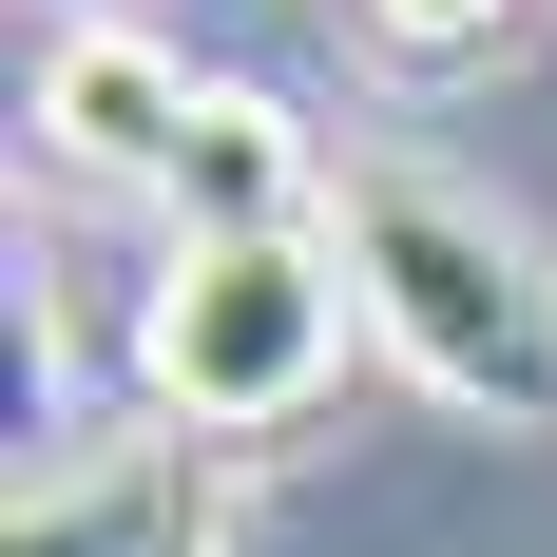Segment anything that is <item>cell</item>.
Instances as JSON below:
<instances>
[{
    "mask_svg": "<svg viewBox=\"0 0 557 557\" xmlns=\"http://www.w3.org/2000/svg\"><path fill=\"white\" fill-rule=\"evenodd\" d=\"M327 250H346V288H366V346H385L423 404H461V423H557V250L500 193L366 154L346 212H327Z\"/></svg>",
    "mask_w": 557,
    "mask_h": 557,
    "instance_id": "obj_1",
    "label": "cell"
},
{
    "mask_svg": "<svg viewBox=\"0 0 557 557\" xmlns=\"http://www.w3.org/2000/svg\"><path fill=\"white\" fill-rule=\"evenodd\" d=\"M346 327H366V288H346L327 231H270V250H173L154 308H135V385H154L173 443H270V423H308V404H327Z\"/></svg>",
    "mask_w": 557,
    "mask_h": 557,
    "instance_id": "obj_2",
    "label": "cell"
},
{
    "mask_svg": "<svg viewBox=\"0 0 557 557\" xmlns=\"http://www.w3.org/2000/svg\"><path fill=\"white\" fill-rule=\"evenodd\" d=\"M212 539H231L212 443H97V461H20L0 557H212Z\"/></svg>",
    "mask_w": 557,
    "mask_h": 557,
    "instance_id": "obj_3",
    "label": "cell"
},
{
    "mask_svg": "<svg viewBox=\"0 0 557 557\" xmlns=\"http://www.w3.org/2000/svg\"><path fill=\"white\" fill-rule=\"evenodd\" d=\"M154 193H173V250H270V231H327L346 212L327 154H308V115H288V97H231V77L193 97V135H173Z\"/></svg>",
    "mask_w": 557,
    "mask_h": 557,
    "instance_id": "obj_4",
    "label": "cell"
},
{
    "mask_svg": "<svg viewBox=\"0 0 557 557\" xmlns=\"http://www.w3.org/2000/svg\"><path fill=\"white\" fill-rule=\"evenodd\" d=\"M193 58H154L135 20H77V39L39 58V154L58 173H173V135H193Z\"/></svg>",
    "mask_w": 557,
    "mask_h": 557,
    "instance_id": "obj_5",
    "label": "cell"
},
{
    "mask_svg": "<svg viewBox=\"0 0 557 557\" xmlns=\"http://www.w3.org/2000/svg\"><path fill=\"white\" fill-rule=\"evenodd\" d=\"M346 20H366L385 58H423V77H461V58H500V39H519V0H346Z\"/></svg>",
    "mask_w": 557,
    "mask_h": 557,
    "instance_id": "obj_6",
    "label": "cell"
}]
</instances>
